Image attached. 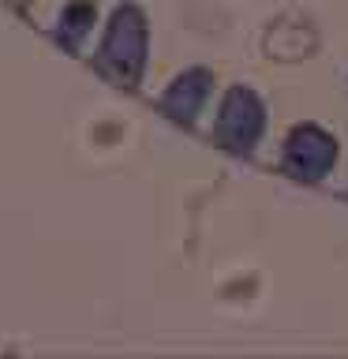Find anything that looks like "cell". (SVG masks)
Returning <instances> with one entry per match:
<instances>
[{
    "label": "cell",
    "mask_w": 348,
    "mask_h": 359,
    "mask_svg": "<svg viewBox=\"0 0 348 359\" xmlns=\"http://www.w3.org/2000/svg\"><path fill=\"white\" fill-rule=\"evenodd\" d=\"M101 67L120 86H135L146 67V15L139 8L123 4L109 22V34L101 41Z\"/></svg>",
    "instance_id": "1"
},
{
    "label": "cell",
    "mask_w": 348,
    "mask_h": 359,
    "mask_svg": "<svg viewBox=\"0 0 348 359\" xmlns=\"http://www.w3.org/2000/svg\"><path fill=\"white\" fill-rule=\"evenodd\" d=\"M266 128V109L247 86H236L229 97H225L221 109V123H218V142L232 154H251L255 142L262 139Z\"/></svg>",
    "instance_id": "2"
},
{
    "label": "cell",
    "mask_w": 348,
    "mask_h": 359,
    "mask_svg": "<svg viewBox=\"0 0 348 359\" xmlns=\"http://www.w3.org/2000/svg\"><path fill=\"white\" fill-rule=\"evenodd\" d=\"M337 161V142L319 128H296L285 142V168L303 184L326 176Z\"/></svg>",
    "instance_id": "3"
},
{
    "label": "cell",
    "mask_w": 348,
    "mask_h": 359,
    "mask_svg": "<svg viewBox=\"0 0 348 359\" xmlns=\"http://www.w3.org/2000/svg\"><path fill=\"white\" fill-rule=\"evenodd\" d=\"M206 90H210V72L191 67V72H184L173 86H168V94L161 97V105L173 112L180 123H191V120H195V112L202 109V101H206Z\"/></svg>",
    "instance_id": "4"
},
{
    "label": "cell",
    "mask_w": 348,
    "mask_h": 359,
    "mask_svg": "<svg viewBox=\"0 0 348 359\" xmlns=\"http://www.w3.org/2000/svg\"><path fill=\"white\" fill-rule=\"evenodd\" d=\"M90 22H94V4L86 0L83 15H79V4H72V8H67L64 15H60V38H64V41H75V38H83Z\"/></svg>",
    "instance_id": "5"
}]
</instances>
